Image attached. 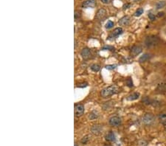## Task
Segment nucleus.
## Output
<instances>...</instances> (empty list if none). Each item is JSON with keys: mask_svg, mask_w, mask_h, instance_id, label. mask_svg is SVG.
I'll list each match as a JSON object with an SVG mask.
<instances>
[{"mask_svg": "<svg viewBox=\"0 0 166 146\" xmlns=\"http://www.w3.org/2000/svg\"><path fill=\"white\" fill-rule=\"evenodd\" d=\"M116 65L115 64H110V65H107L106 66V69H108V70H112V69H114L116 68Z\"/></svg>", "mask_w": 166, "mask_h": 146, "instance_id": "b1692460", "label": "nucleus"}, {"mask_svg": "<svg viewBox=\"0 0 166 146\" xmlns=\"http://www.w3.org/2000/svg\"><path fill=\"white\" fill-rule=\"evenodd\" d=\"M106 49H111V50H113V47H109V46H106V47H103V50H106Z\"/></svg>", "mask_w": 166, "mask_h": 146, "instance_id": "7c9ffc66", "label": "nucleus"}, {"mask_svg": "<svg viewBox=\"0 0 166 146\" xmlns=\"http://www.w3.org/2000/svg\"><path fill=\"white\" fill-rule=\"evenodd\" d=\"M143 8H139V9H137V10H136V12H135V16H140L142 15V14L143 13Z\"/></svg>", "mask_w": 166, "mask_h": 146, "instance_id": "4be33fe9", "label": "nucleus"}, {"mask_svg": "<svg viewBox=\"0 0 166 146\" xmlns=\"http://www.w3.org/2000/svg\"><path fill=\"white\" fill-rule=\"evenodd\" d=\"M126 83H127V85L129 86V87H132V86H133V83H132V78H128Z\"/></svg>", "mask_w": 166, "mask_h": 146, "instance_id": "393cba45", "label": "nucleus"}, {"mask_svg": "<svg viewBox=\"0 0 166 146\" xmlns=\"http://www.w3.org/2000/svg\"><path fill=\"white\" fill-rule=\"evenodd\" d=\"M108 123L109 124L113 127H118L122 123V120L121 118L118 116H113V117H110L108 120Z\"/></svg>", "mask_w": 166, "mask_h": 146, "instance_id": "20e7f679", "label": "nucleus"}, {"mask_svg": "<svg viewBox=\"0 0 166 146\" xmlns=\"http://www.w3.org/2000/svg\"><path fill=\"white\" fill-rule=\"evenodd\" d=\"M159 122L162 123V125H166V113H161L158 116Z\"/></svg>", "mask_w": 166, "mask_h": 146, "instance_id": "4468645a", "label": "nucleus"}, {"mask_svg": "<svg viewBox=\"0 0 166 146\" xmlns=\"http://www.w3.org/2000/svg\"><path fill=\"white\" fill-rule=\"evenodd\" d=\"M130 23V18L129 16H124L120 19L119 21V25L121 26H127Z\"/></svg>", "mask_w": 166, "mask_h": 146, "instance_id": "9d476101", "label": "nucleus"}, {"mask_svg": "<svg viewBox=\"0 0 166 146\" xmlns=\"http://www.w3.org/2000/svg\"><path fill=\"white\" fill-rule=\"evenodd\" d=\"M157 90L159 92H166V83H162L157 87Z\"/></svg>", "mask_w": 166, "mask_h": 146, "instance_id": "f3484780", "label": "nucleus"}, {"mask_svg": "<svg viewBox=\"0 0 166 146\" xmlns=\"http://www.w3.org/2000/svg\"><path fill=\"white\" fill-rule=\"evenodd\" d=\"M96 6V2L95 0H86L82 4V7L84 8H93Z\"/></svg>", "mask_w": 166, "mask_h": 146, "instance_id": "0eeeda50", "label": "nucleus"}, {"mask_svg": "<svg viewBox=\"0 0 166 146\" xmlns=\"http://www.w3.org/2000/svg\"><path fill=\"white\" fill-rule=\"evenodd\" d=\"M105 146H111V145H105Z\"/></svg>", "mask_w": 166, "mask_h": 146, "instance_id": "72a5a7b5", "label": "nucleus"}, {"mask_svg": "<svg viewBox=\"0 0 166 146\" xmlns=\"http://www.w3.org/2000/svg\"><path fill=\"white\" fill-rule=\"evenodd\" d=\"M80 17H81V13H80L79 11H77V10L75 11V19H77L80 18Z\"/></svg>", "mask_w": 166, "mask_h": 146, "instance_id": "a878e982", "label": "nucleus"}, {"mask_svg": "<svg viewBox=\"0 0 166 146\" xmlns=\"http://www.w3.org/2000/svg\"><path fill=\"white\" fill-rule=\"evenodd\" d=\"M165 5V1H159V2H158L157 4H156V7L157 10H159V9L162 8Z\"/></svg>", "mask_w": 166, "mask_h": 146, "instance_id": "412c9836", "label": "nucleus"}, {"mask_svg": "<svg viewBox=\"0 0 166 146\" xmlns=\"http://www.w3.org/2000/svg\"><path fill=\"white\" fill-rule=\"evenodd\" d=\"M123 33V29L121 28H117L116 29H114V31H113L112 36L114 37H117L120 35H121Z\"/></svg>", "mask_w": 166, "mask_h": 146, "instance_id": "dca6fc26", "label": "nucleus"}, {"mask_svg": "<svg viewBox=\"0 0 166 146\" xmlns=\"http://www.w3.org/2000/svg\"><path fill=\"white\" fill-rule=\"evenodd\" d=\"M105 138H106V140L108 141V142H113V141L115 140L116 139L115 134H114V133L113 132V131H110V132H108L106 135V136H105Z\"/></svg>", "mask_w": 166, "mask_h": 146, "instance_id": "f8f14e48", "label": "nucleus"}, {"mask_svg": "<svg viewBox=\"0 0 166 146\" xmlns=\"http://www.w3.org/2000/svg\"><path fill=\"white\" fill-rule=\"evenodd\" d=\"M81 55L83 58H84V59H87V58L89 57V55H90V50H89L88 48L83 49L82 51L81 52Z\"/></svg>", "mask_w": 166, "mask_h": 146, "instance_id": "ddd939ff", "label": "nucleus"}, {"mask_svg": "<svg viewBox=\"0 0 166 146\" xmlns=\"http://www.w3.org/2000/svg\"><path fill=\"white\" fill-rule=\"evenodd\" d=\"M164 15V13L163 12H162V13H158V15H157V16L158 17H160V16H162Z\"/></svg>", "mask_w": 166, "mask_h": 146, "instance_id": "2f4dec72", "label": "nucleus"}, {"mask_svg": "<svg viewBox=\"0 0 166 146\" xmlns=\"http://www.w3.org/2000/svg\"><path fill=\"white\" fill-rule=\"evenodd\" d=\"M98 117V113L97 112H91L89 115V118L92 120H95V119H97Z\"/></svg>", "mask_w": 166, "mask_h": 146, "instance_id": "a211bd4d", "label": "nucleus"}, {"mask_svg": "<svg viewBox=\"0 0 166 146\" xmlns=\"http://www.w3.org/2000/svg\"><path fill=\"white\" fill-rule=\"evenodd\" d=\"M150 58H151V55H150L149 54L146 53L140 57V59H139V61H140V62H146V61H148Z\"/></svg>", "mask_w": 166, "mask_h": 146, "instance_id": "2eb2a0df", "label": "nucleus"}, {"mask_svg": "<svg viewBox=\"0 0 166 146\" xmlns=\"http://www.w3.org/2000/svg\"><path fill=\"white\" fill-rule=\"evenodd\" d=\"M106 10L103 8H100V10H98V13H97V14H96V16L95 17H96L97 19H98V20L103 19L106 16Z\"/></svg>", "mask_w": 166, "mask_h": 146, "instance_id": "1a4fd4ad", "label": "nucleus"}, {"mask_svg": "<svg viewBox=\"0 0 166 146\" xmlns=\"http://www.w3.org/2000/svg\"><path fill=\"white\" fill-rule=\"evenodd\" d=\"M100 66L98 64H93L92 65V66H91V69H92L93 72H98V71L100 70Z\"/></svg>", "mask_w": 166, "mask_h": 146, "instance_id": "aec40b11", "label": "nucleus"}, {"mask_svg": "<svg viewBox=\"0 0 166 146\" xmlns=\"http://www.w3.org/2000/svg\"><path fill=\"white\" fill-rule=\"evenodd\" d=\"M114 26V22L112 21H108L107 23L106 24V29H111Z\"/></svg>", "mask_w": 166, "mask_h": 146, "instance_id": "5701e85b", "label": "nucleus"}, {"mask_svg": "<svg viewBox=\"0 0 166 146\" xmlns=\"http://www.w3.org/2000/svg\"><path fill=\"white\" fill-rule=\"evenodd\" d=\"M131 6L130 4H124L123 6V9L124 10H126V9H128V7H129Z\"/></svg>", "mask_w": 166, "mask_h": 146, "instance_id": "c756f323", "label": "nucleus"}, {"mask_svg": "<svg viewBox=\"0 0 166 146\" xmlns=\"http://www.w3.org/2000/svg\"><path fill=\"white\" fill-rule=\"evenodd\" d=\"M133 1H140V0H133Z\"/></svg>", "mask_w": 166, "mask_h": 146, "instance_id": "f704fd0d", "label": "nucleus"}, {"mask_svg": "<svg viewBox=\"0 0 166 146\" xmlns=\"http://www.w3.org/2000/svg\"><path fill=\"white\" fill-rule=\"evenodd\" d=\"M101 1L103 4H109L111 1V0H101Z\"/></svg>", "mask_w": 166, "mask_h": 146, "instance_id": "c85d7f7f", "label": "nucleus"}, {"mask_svg": "<svg viewBox=\"0 0 166 146\" xmlns=\"http://www.w3.org/2000/svg\"><path fill=\"white\" fill-rule=\"evenodd\" d=\"M155 117L151 113H147L143 116V123L146 125H151L154 123Z\"/></svg>", "mask_w": 166, "mask_h": 146, "instance_id": "7ed1b4c3", "label": "nucleus"}, {"mask_svg": "<svg viewBox=\"0 0 166 146\" xmlns=\"http://www.w3.org/2000/svg\"><path fill=\"white\" fill-rule=\"evenodd\" d=\"M78 87H81V88H83V87H86L87 86V83H80L79 85L78 86Z\"/></svg>", "mask_w": 166, "mask_h": 146, "instance_id": "cd10ccee", "label": "nucleus"}, {"mask_svg": "<svg viewBox=\"0 0 166 146\" xmlns=\"http://www.w3.org/2000/svg\"><path fill=\"white\" fill-rule=\"evenodd\" d=\"M119 92V89L116 85H111L106 87L101 91V95L103 98H108L113 95H115Z\"/></svg>", "mask_w": 166, "mask_h": 146, "instance_id": "f257e3e1", "label": "nucleus"}, {"mask_svg": "<svg viewBox=\"0 0 166 146\" xmlns=\"http://www.w3.org/2000/svg\"><path fill=\"white\" fill-rule=\"evenodd\" d=\"M103 131V126L101 125H94L91 128V131L94 135H100Z\"/></svg>", "mask_w": 166, "mask_h": 146, "instance_id": "39448f33", "label": "nucleus"}, {"mask_svg": "<svg viewBox=\"0 0 166 146\" xmlns=\"http://www.w3.org/2000/svg\"><path fill=\"white\" fill-rule=\"evenodd\" d=\"M89 138H90V136H89V135L84 136V137L82 138V139H81V143L84 144V145H87L89 141Z\"/></svg>", "mask_w": 166, "mask_h": 146, "instance_id": "6ab92c4d", "label": "nucleus"}, {"mask_svg": "<svg viewBox=\"0 0 166 146\" xmlns=\"http://www.w3.org/2000/svg\"><path fill=\"white\" fill-rule=\"evenodd\" d=\"M75 146H78V144L77 143H75Z\"/></svg>", "mask_w": 166, "mask_h": 146, "instance_id": "473e14b6", "label": "nucleus"}, {"mask_svg": "<svg viewBox=\"0 0 166 146\" xmlns=\"http://www.w3.org/2000/svg\"><path fill=\"white\" fill-rule=\"evenodd\" d=\"M84 113V106L82 104H77L75 106V115L76 117H81Z\"/></svg>", "mask_w": 166, "mask_h": 146, "instance_id": "423d86ee", "label": "nucleus"}, {"mask_svg": "<svg viewBox=\"0 0 166 146\" xmlns=\"http://www.w3.org/2000/svg\"><path fill=\"white\" fill-rule=\"evenodd\" d=\"M159 39L157 36H150L146 39L145 41V44L148 48H151V47H154L159 44Z\"/></svg>", "mask_w": 166, "mask_h": 146, "instance_id": "f03ea898", "label": "nucleus"}, {"mask_svg": "<svg viewBox=\"0 0 166 146\" xmlns=\"http://www.w3.org/2000/svg\"><path fill=\"white\" fill-rule=\"evenodd\" d=\"M142 52V47L140 46H135V47H132V50H131V54H132L133 56H137L139 54H140Z\"/></svg>", "mask_w": 166, "mask_h": 146, "instance_id": "6e6552de", "label": "nucleus"}, {"mask_svg": "<svg viewBox=\"0 0 166 146\" xmlns=\"http://www.w3.org/2000/svg\"><path fill=\"white\" fill-rule=\"evenodd\" d=\"M140 94L139 92H135V93H132V95H129V96L126 98L127 101H135V100H137L139 98H140Z\"/></svg>", "mask_w": 166, "mask_h": 146, "instance_id": "9b49d317", "label": "nucleus"}, {"mask_svg": "<svg viewBox=\"0 0 166 146\" xmlns=\"http://www.w3.org/2000/svg\"><path fill=\"white\" fill-rule=\"evenodd\" d=\"M148 17H149V19L151 20H152V21H154L156 19V16L155 15H154V14H152L151 13H150L149 14H148Z\"/></svg>", "mask_w": 166, "mask_h": 146, "instance_id": "bb28decb", "label": "nucleus"}]
</instances>
